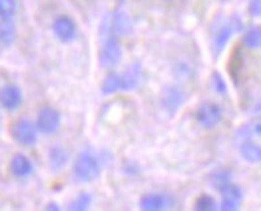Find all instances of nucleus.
I'll return each mask as SVG.
<instances>
[{"label": "nucleus", "instance_id": "nucleus-8", "mask_svg": "<svg viewBox=\"0 0 261 211\" xmlns=\"http://www.w3.org/2000/svg\"><path fill=\"white\" fill-rule=\"evenodd\" d=\"M52 32L60 42H74L76 36H78V26H76L74 18L60 14L52 22Z\"/></svg>", "mask_w": 261, "mask_h": 211}, {"label": "nucleus", "instance_id": "nucleus-7", "mask_svg": "<svg viewBox=\"0 0 261 211\" xmlns=\"http://www.w3.org/2000/svg\"><path fill=\"white\" fill-rule=\"evenodd\" d=\"M236 30H245L243 28V22L238 16L231 18L229 22H221V26L214 32V54L216 56H219V52H223V48L227 46L229 38L233 36Z\"/></svg>", "mask_w": 261, "mask_h": 211}, {"label": "nucleus", "instance_id": "nucleus-4", "mask_svg": "<svg viewBox=\"0 0 261 211\" xmlns=\"http://www.w3.org/2000/svg\"><path fill=\"white\" fill-rule=\"evenodd\" d=\"M223 120V108L218 102H203L196 110V122L203 129H214Z\"/></svg>", "mask_w": 261, "mask_h": 211}, {"label": "nucleus", "instance_id": "nucleus-13", "mask_svg": "<svg viewBox=\"0 0 261 211\" xmlns=\"http://www.w3.org/2000/svg\"><path fill=\"white\" fill-rule=\"evenodd\" d=\"M10 171L16 179H28L32 173H34V164L28 155L24 153H16L12 160H10Z\"/></svg>", "mask_w": 261, "mask_h": 211}, {"label": "nucleus", "instance_id": "nucleus-5", "mask_svg": "<svg viewBox=\"0 0 261 211\" xmlns=\"http://www.w3.org/2000/svg\"><path fill=\"white\" fill-rule=\"evenodd\" d=\"M62 124V116L56 108H50V106H44L38 110V116H36V129L44 134V136H52L60 129Z\"/></svg>", "mask_w": 261, "mask_h": 211}, {"label": "nucleus", "instance_id": "nucleus-14", "mask_svg": "<svg viewBox=\"0 0 261 211\" xmlns=\"http://www.w3.org/2000/svg\"><path fill=\"white\" fill-rule=\"evenodd\" d=\"M68 160H70V155H68V151L62 146H52L50 151H48V164H50L52 171L64 169L68 166Z\"/></svg>", "mask_w": 261, "mask_h": 211}, {"label": "nucleus", "instance_id": "nucleus-6", "mask_svg": "<svg viewBox=\"0 0 261 211\" xmlns=\"http://www.w3.org/2000/svg\"><path fill=\"white\" fill-rule=\"evenodd\" d=\"M12 138H14V142L16 144H20L24 148H30V146H34L36 144V140H38V129H36V124H32L30 120H26V118H20V120H16L14 124H12Z\"/></svg>", "mask_w": 261, "mask_h": 211}, {"label": "nucleus", "instance_id": "nucleus-3", "mask_svg": "<svg viewBox=\"0 0 261 211\" xmlns=\"http://www.w3.org/2000/svg\"><path fill=\"white\" fill-rule=\"evenodd\" d=\"M106 38L102 42V48H100V66L102 68H116L120 60H122V44H120V38L118 34L112 32V26H110V16L106 18Z\"/></svg>", "mask_w": 261, "mask_h": 211}, {"label": "nucleus", "instance_id": "nucleus-18", "mask_svg": "<svg viewBox=\"0 0 261 211\" xmlns=\"http://www.w3.org/2000/svg\"><path fill=\"white\" fill-rule=\"evenodd\" d=\"M240 153L247 164H261V144H257V142L240 144Z\"/></svg>", "mask_w": 261, "mask_h": 211}, {"label": "nucleus", "instance_id": "nucleus-22", "mask_svg": "<svg viewBox=\"0 0 261 211\" xmlns=\"http://www.w3.org/2000/svg\"><path fill=\"white\" fill-rule=\"evenodd\" d=\"M92 201H94V197H92V193H88V191H82V193H78L72 201H70V205H68V211H88L92 207Z\"/></svg>", "mask_w": 261, "mask_h": 211}, {"label": "nucleus", "instance_id": "nucleus-2", "mask_svg": "<svg viewBox=\"0 0 261 211\" xmlns=\"http://www.w3.org/2000/svg\"><path fill=\"white\" fill-rule=\"evenodd\" d=\"M72 173H74V179L78 183H90L94 179L100 177L102 173V164L98 160V155L94 151H80L74 160V166H72Z\"/></svg>", "mask_w": 261, "mask_h": 211}, {"label": "nucleus", "instance_id": "nucleus-19", "mask_svg": "<svg viewBox=\"0 0 261 211\" xmlns=\"http://www.w3.org/2000/svg\"><path fill=\"white\" fill-rule=\"evenodd\" d=\"M255 138H261V122H251L245 124L236 131V140L243 144V142H255Z\"/></svg>", "mask_w": 261, "mask_h": 211}, {"label": "nucleus", "instance_id": "nucleus-26", "mask_svg": "<svg viewBox=\"0 0 261 211\" xmlns=\"http://www.w3.org/2000/svg\"><path fill=\"white\" fill-rule=\"evenodd\" d=\"M253 116H255V118L261 122V98L255 102V106H253Z\"/></svg>", "mask_w": 261, "mask_h": 211}, {"label": "nucleus", "instance_id": "nucleus-27", "mask_svg": "<svg viewBox=\"0 0 261 211\" xmlns=\"http://www.w3.org/2000/svg\"><path fill=\"white\" fill-rule=\"evenodd\" d=\"M44 211H62V209H60V205H58V203H54V201H52V203H48V205L44 207Z\"/></svg>", "mask_w": 261, "mask_h": 211}, {"label": "nucleus", "instance_id": "nucleus-12", "mask_svg": "<svg viewBox=\"0 0 261 211\" xmlns=\"http://www.w3.org/2000/svg\"><path fill=\"white\" fill-rule=\"evenodd\" d=\"M184 100H186L184 90L177 88V86H166V88L162 90V106H164V110L170 112V114H175V112L181 108Z\"/></svg>", "mask_w": 261, "mask_h": 211}, {"label": "nucleus", "instance_id": "nucleus-21", "mask_svg": "<svg viewBox=\"0 0 261 211\" xmlns=\"http://www.w3.org/2000/svg\"><path fill=\"white\" fill-rule=\"evenodd\" d=\"M219 203L216 201L214 195L210 193H199L194 201V211H218Z\"/></svg>", "mask_w": 261, "mask_h": 211}, {"label": "nucleus", "instance_id": "nucleus-11", "mask_svg": "<svg viewBox=\"0 0 261 211\" xmlns=\"http://www.w3.org/2000/svg\"><path fill=\"white\" fill-rule=\"evenodd\" d=\"M22 90L16 84H6L4 88H0V106L6 112H14L22 106Z\"/></svg>", "mask_w": 261, "mask_h": 211}, {"label": "nucleus", "instance_id": "nucleus-20", "mask_svg": "<svg viewBox=\"0 0 261 211\" xmlns=\"http://www.w3.org/2000/svg\"><path fill=\"white\" fill-rule=\"evenodd\" d=\"M16 40V26L12 20H0V44L2 46H12Z\"/></svg>", "mask_w": 261, "mask_h": 211}, {"label": "nucleus", "instance_id": "nucleus-1", "mask_svg": "<svg viewBox=\"0 0 261 211\" xmlns=\"http://www.w3.org/2000/svg\"><path fill=\"white\" fill-rule=\"evenodd\" d=\"M140 78H142V68H140L138 62H134L130 68L124 70L122 74H116V72L108 74V76L104 78L102 86H100V90H102L104 96L116 94V92H128V90L138 88Z\"/></svg>", "mask_w": 261, "mask_h": 211}, {"label": "nucleus", "instance_id": "nucleus-24", "mask_svg": "<svg viewBox=\"0 0 261 211\" xmlns=\"http://www.w3.org/2000/svg\"><path fill=\"white\" fill-rule=\"evenodd\" d=\"M212 84H214V90H216L218 94H227L225 80H223V76H221L219 72H214V74H212Z\"/></svg>", "mask_w": 261, "mask_h": 211}, {"label": "nucleus", "instance_id": "nucleus-15", "mask_svg": "<svg viewBox=\"0 0 261 211\" xmlns=\"http://www.w3.org/2000/svg\"><path fill=\"white\" fill-rule=\"evenodd\" d=\"M243 46L247 50H257L261 48V24H251L243 30V38H241Z\"/></svg>", "mask_w": 261, "mask_h": 211}, {"label": "nucleus", "instance_id": "nucleus-25", "mask_svg": "<svg viewBox=\"0 0 261 211\" xmlns=\"http://www.w3.org/2000/svg\"><path fill=\"white\" fill-rule=\"evenodd\" d=\"M249 12L253 16H261V0H249Z\"/></svg>", "mask_w": 261, "mask_h": 211}, {"label": "nucleus", "instance_id": "nucleus-16", "mask_svg": "<svg viewBox=\"0 0 261 211\" xmlns=\"http://www.w3.org/2000/svg\"><path fill=\"white\" fill-rule=\"evenodd\" d=\"M207 181H210L212 188H216L218 191H221L223 188H227L229 183H233L231 171L227 168H219V169H216V171H212L210 177H207Z\"/></svg>", "mask_w": 261, "mask_h": 211}, {"label": "nucleus", "instance_id": "nucleus-10", "mask_svg": "<svg viewBox=\"0 0 261 211\" xmlns=\"http://www.w3.org/2000/svg\"><path fill=\"white\" fill-rule=\"evenodd\" d=\"M221 193V203L218 211H240L241 199H243V190L238 183H229L227 188L219 191Z\"/></svg>", "mask_w": 261, "mask_h": 211}, {"label": "nucleus", "instance_id": "nucleus-9", "mask_svg": "<svg viewBox=\"0 0 261 211\" xmlns=\"http://www.w3.org/2000/svg\"><path fill=\"white\" fill-rule=\"evenodd\" d=\"M172 205V197L160 191H148L140 197V211H168Z\"/></svg>", "mask_w": 261, "mask_h": 211}, {"label": "nucleus", "instance_id": "nucleus-23", "mask_svg": "<svg viewBox=\"0 0 261 211\" xmlns=\"http://www.w3.org/2000/svg\"><path fill=\"white\" fill-rule=\"evenodd\" d=\"M16 8V0H0V20H12Z\"/></svg>", "mask_w": 261, "mask_h": 211}, {"label": "nucleus", "instance_id": "nucleus-17", "mask_svg": "<svg viewBox=\"0 0 261 211\" xmlns=\"http://www.w3.org/2000/svg\"><path fill=\"white\" fill-rule=\"evenodd\" d=\"M110 26H112V32H114V34H118V36L128 34V32L132 30L130 18H128L122 10H116V12L110 16Z\"/></svg>", "mask_w": 261, "mask_h": 211}]
</instances>
